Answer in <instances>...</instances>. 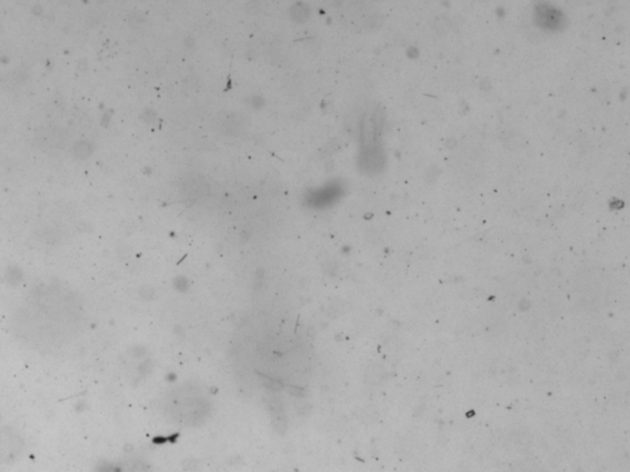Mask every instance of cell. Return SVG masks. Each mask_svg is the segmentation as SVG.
I'll return each instance as SVG.
<instances>
[{"mask_svg": "<svg viewBox=\"0 0 630 472\" xmlns=\"http://www.w3.org/2000/svg\"><path fill=\"white\" fill-rule=\"evenodd\" d=\"M23 442L12 431H0V460L10 462L21 454Z\"/></svg>", "mask_w": 630, "mask_h": 472, "instance_id": "cell-1", "label": "cell"}]
</instances>
